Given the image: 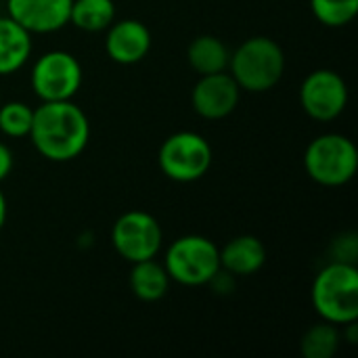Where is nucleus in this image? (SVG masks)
Returning <instances> with one entry per match:
<instances>
[{"label": "nucleus", "mask_w": 358, "mask_h": 358, "mask_svg": "<svg viewBox=\"0 0 358 358\" xmlns=\"http://www.w3.org/2000/svg\"><path fill=\"white\" fill-rule=\"evenodd\" d=\"M36 151L48 162L76 159L90 141L86 113L71 101H48L34 109L29 134Z\"/></svg>", "instance_id": "nucleus-1"}, {"label": "nucleus", "mask_w": 358, "mask_h": 358, "mask_svg": "<svg viewBox=\"0 0 358 358\" xmlns=\"http://www.w3.org/2000/svg\"><path fill=\"white\" fill-rule=\"evenodd\" d=\"M313 306L317 315L334 325L358 319V268L352 262L327 264L313 283Z\"/></svg>", "instance_id": "nucleus-2"}, {"label": "nucleus", "mask_w": 358, "mask_h": 358, "mask_svg": "<svg viewBox=\"0 0 358 358\" xmlns=\"http://www.w3.org/2000/svg\"><path fill=\"white\" fill-rule=\"evenodd\" d=\"M229 67L241 90L266 92L281 82L285 71V55L275 40L254 36L231 52Z\"/></svg>", "instance_id": "nucleus-3"}, {"label": "nucleus", "mask_w": 358, "mask_h": 358, "mask_svg": "<svg viewBox=\"0 0 358 358\" xmlns=\"http://www.w3.org/2000/svg\"><path fill=\"white\" fill-rule=\"evenodd\" d=\"M304 168L315 182L323 187H342L357 174V145L344 134H321L306 147Z\"/></svg>", "instance_id": "nucleus-4"}, {"label": "nucleus", "mask_w": 358, "mask_h": 358, "mask_svg": "<svg viewBox=\"0 0 358 358\" xmlns=\"http://www.w3.org/2000/svg\"><path fill=\"white\" fill-rule=\"evenodd\" d=\"M164 266L170 281L187 287L208 285L220 271L218 248L212 239L201 235L178 237L166 252Z\"/></svg>", "instance_id": "nucleus-5"}, {"label": "nucleus", "mask_w": 358, "mask_h": 358, "mask_svg": "<svg viewBox=\"0 0 358 358\" xmlns=\"http://www.w3.org/2000/svg\"><path fill=\"white\" fill-rule=\"evenodd\" d=\"M157 162L170 180L195 182L203 178L212 166V147L197 132H174L162 143Z\"/></svg>", "instance_id": "nucleus-6"}, {"label": "nucleus", "mask_w": 358, "mask_h": 358, "mask_svg": "<svg viewBox=\"0 0 358 358\" xmlns=\"http://www.w3.org/2000/svg\"><path fill=\"white\" fill-rule=\"evenodd\" d=\"M31 90L42 101H71L82 86L80 61L67 50L44 52L31 69Z\"/></svg>", "instance_id": "nucleus-7"}, {"label": "nucleus", "mask_w": 358, "mask_h": 358, "mask_svg": "<svg viewBox=\"0 0 358 358\" xmlns=\"http://www.w3.org/2000/svg\"><path fill=\"white\" fill-rule=\"evenodd\" d=\"M164 233L159 222L141 210L122 214L111 229V243L115 252L128 262H141L155 258L162 250Z\"/></svg>", "instance_id": "nucleus-8"}, {"label": "nucleus", "mask_w": 358, "mask_h": 358, "mask_svg": "<svg viewBox=\"0 0 358 358\" xmlns=\"http://www.w3.org/2000/svg\"><path fill=\"white\" fill-rule=\"evenodd\" d=\"M300 105L304 113L317 122H331L348 105V86L334 69H317L308 73L300 86Z\"/></svg>", "instance_id": "nucleus-9"}, {"label": "nucleus", "mask_w": 358, "mask_h": 358, "mask_svg": "<svg viewBox=\"0 0 358 358\" xmlns=\"http://www.w3.org/2000/svg\"><path fill=\"white\" fill-rule=\"evenodd\" d=\"M241 88L231 73H208L197 80L191 90V103L203 120H222L239 105Z\"/></svg>", "instance_id": "nucleus-10"}, {"label": "nucleus", "mask_w": 358, "mask_h": 358, "mask_svg": "<svg viewBox=\"0 0 358 358\" xmlns=\"http://www.w3.org/2000/svg\"><path fill=\"white\" fill-rule=\"evenodd\" d=\"M73 0H6V10L29 34H50L69 23Z\"/></svg>", "instance_id": "nucleus-11"}, {"label": "nucleus", "mask_w": 358, "mask_h": 358, "mask_svg": "<svg viewBox=\"0 0 358 358\" xmlns=\"http://www.w3.org/2000/svg\"><path fill=\"white\" fill-rule=\"evenodd\" d=\"M151 48V34L145 23L136 19L113 21L107 27L105 50L111 61L120 65H134L147 57Z\"/></svg>", "instance_id": "nucleus-12"}, {"label": "nucleus", "mask_w": 358, "mask_h": 358, "mask_svg": "<svg viewBox=\"0 0 358 358\" xmlns=\"http://www.w3.org/2000/svg\"><path fill=\"white\" fill-rule=\"evenodd\" d=\"M220 268L233 277H250L258 273L266 262V250L254 235H239L218 250Z\"/></svg>", "instance_id": "nucleus-13"}, {"label": "nucleus", "mask_w": 358, "mask_h": 358, "mask_svg": "<svg viewBox=\"0 0 358 358\" xmlns=\"http://www.w3.org/2000/svg\"><path fill=\"white\" fill-rule=\"evenodd\" d=\"M31 52V34L8 15L0 17V76H10L25 65Z\"/></svg>", "instance_id": "nucleus-14"}, {"label": "nucleus", "mask_w": 358, "mask_h": 358, "mask_svg": "<svg viewBox=\"0 0 358 358\" xmlns=\"http://www.w3.org/2000/svg\"><path fill=\"white\" fill-rule=\"evenodd\" d=\"M187 59H189V65L199 76L220 73V71H227V67H229L231 50H229V46L220 38L206 34V36H197L189 44Z\"/></svg>", "instance_id": "nucleus-15"}, {"label": "nucleus", "mask_w": 358, "mask_h": 358, "mask_svg": "<svg viewBox=\"0 0 358 358\" xmlns=\"http://www.w3.org/2000/svg\"><path fill=\"white\" fill-rule=\"evenodd\" d=\"M170 277L164 264H157L155 258L141 260L132 264L130 271V289L143 302H157L168 294Z\"/></svg>", "instance_id": "nucleus-16"}, {"label": "nucleus", "mask_w": 358, "mask_h": 358, "mask_svg": "<svg viewBox=\"0 0 358 358\" xmlns=\"http://www.w3.org/2000/svg\"><path fill=\"white\" fill-rule=\"evenodd\" d=\"M115 19L113 0H73L69 23L84 31H103Z\"/></svg>", "instance_id": "nucleus-17"}, {"label": "nucleus", "mask_w": 358, "mask_h": 358, "mask_svg": "<svg viewBox=\"0 0 358 358\" xmlns=\"http://www.w3.org/2000/svg\"><path fill=\"white\" fill-rule=\"evenodd\" d=\"M342 342V334L334 323H319L310 327L300 342V352L304 358H331Z\"/></svg>", "instance_id": "nucleus-18"}, {"label": "nucleus", "mask_w": 358, "mask_h": 358, "mask_svg": "<svg viewBox=\"0 0 358 358\" xmlns=\"http://www.w3.org/2000/svg\"><path fill=\"white\" fill-rule=\"evenodd\" d=\"M34 120V109L21 101H8L0 105V132L10 138H21L29 134Z\"/></svg>", "instance_id": "nucleus-19"}, {"label": "nucleus", "mask_w": 358, "mask_h": 358, "mask_svg": "<svg viewBox=\"0 0 358 358\" xmlns=\"http://www.w3.org/2000/svg\"><path fill=\"white\" fill-rule=\"evenodd\" d=\"M315 17L327 27H342L358 13V0H310Z\"/></svg>", "instance_id": "nucleus-20"}, {"label": "nucleus", "mask_w": 358, "mask_h": 358, "mask_svg": "<svg viewBox=\"0 0 358 358\" xmlns=\"http://www.w3.org/2000/svg\"><path fill=\"white\" fill-rule=\"evenodd\" d=\"M10 170H13V153L4 143H0V182L10 174Z\"/></svg>", "instance_id": "nucleus-21"}, {"label": "nucleus", "mask_w": 358, "mask_h": 358, "mask_svg": "<svg viewBox=\"0 0 358 358\" xmlns=\"http://www.w3.org/2000/svg\"><path fill=\"white\" fill-rule=\"evenodd\" d=\"M6 222V199H4V193L0 191V231Z\"/></svg>", "instance_id": "nucleus-22"}]
</instances>
